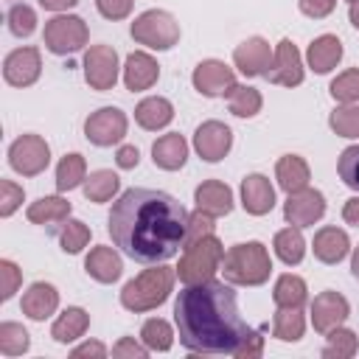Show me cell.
<instances>
[{
    "instance_id": "obj_27",
    "label": "cell",
    "mask_w": 359,
    "mask_h": 359,
    "mask_svg": "<svg viewBox=\"0 0 359 359\" xmlns=\"http://www.w3.org/2000/svg\"><path fill=\"white\" fill-rule=\"evenodd\" d=\"M275 180L278 185L286 191V194H294L300 188L309 185L311 180V171H309V163L300 157V154H283L275 165Z\"/></svg>"
},
{
    "instance_id": "obj_43",
    "label": "cell",
    "mask_w": 359,
    "mask_h": 359,
    "mask_svg": "<svg viewBox=\"0 0 359 359\" xmlns=\"http://www.w3.org/2000/svg\"><path fill=\"white\" fill-rule=\"evenodd\" d=\"M337 171H339V180H342L351 191H359V143H356V146H348V149L339 154Z\"/></svg>"
},
{
    "instance_id": "obj_10",
    "label": "cell",
    "mask_w": 359,
    "mask_h": 359,
    "mask_svg": "<svg viewBox=\"0 0 359 359\" xmlns=\"http://www.w3.org/2000/svg\"><path fill=\"white\" fill-rule=\"evenodd\" d=\"M84 81L104 93V90H112L115 81H118V53L112 45H90L87 53H84Z\"/></svg>"
},
{
    "instance_id": "obj_18",
    "label": "cell",
    "mask_w": 359,
    "mask_h": 359,
    "mask_svg": "<svg viewBox=\"0 0 359 359\" xmlns=\"http://www.w3.org/2000/svg\"><path fill=\"white\" fill-rule=\"evenodd\" d=\"M241 205L250 216H266L275 208V188L264 174H247L241 180Z\"/></svg>"
},
{
    "instance_id": "obj_33",
    "label": "cell",
    "mask_w": 359,
    "mask_h": 359,
    "mask_svg": "<svg viewBox=\"0 0 359 359\" xmlns=\"http://www.w3.org/2000/svg\"><path fill=\"white\" fill-rule=\"evenodd\" d=\"M306 331V317L300 309H283L278 306L275 317H272V337L280 342H297Z\"/></svg>"
},
{
    "instance_id": "obj_44",
    "label": "cell",
    "mask_w": 359,
    "mask_h": 359,
    "mask_svg": "<svg viewBox=\"0 0 359 359\" xmlns=\"http://www.w3.org/2000/svg\"><path fill=\"white\" fill-rule=\"evenodd\" d=\"M213 216L210 213H205V210H194V213H188V224H185V244H191V241H199V238H205V236H213Z\"/></svg>"
},
{
    "instance_id": "obj_50",
    "label": "cell",
    "mask_w": 359,
    "mask_h": 359,
    "mask_svg": "<svg viewBox=\"0 0 359 359\" xmlns=\"http://www.w3.org/2000/svg\"><path fill=\"white\" fill-rule=\"evenodd\" d=\"M149 353V348L146 345H140V342H135L132 337H121L118 339V345L112 348V356H132V359H143Z\"/></svg>"
},
{
    "instance_id": "obj_35",
    "label": "cell",
    "mask_w": 359,
    "mask_h": 359,
    "mask_svg": "<svg viewBox=\"0 0 359 359\" xmlns=\"http://www.w3.org/2000/svg\"><path fill=\"white\" fill-rule=\"evenodd\" d=\"M81 188H84L87 202H109V199L118 194L121 180H118L115 171H109V168H98V171H93V174L84 180Z\"/></svg>"
},
{
    "instance_id": "obj_3",
    "label": "cell",
    "mask_w": 359,
    "mask_h": 359,
    "mask_svg": "<svg viewBox=\"0 0 359 359\" xmlns=\"http://www.w3.org/2000/svg\"><path fill=\"white\" fill-rule=\"evenodd\" d=\"M174 275H177V269H171L165 264H151V269H143L137 278H132L121 289V306L135 314L163 306L174 289Z\"/></svg>"
},
{
    "instance_id": "obj_45",
    "label": "cell",
    "mask_w": 359,
    "mask_h": 359,
    "mask_svg": "<svg viewBox=\"0 0 359 359\" xmlns=\"http://www.w3.org/2000/svg\"><path fill=\"white\" fill-rule=\"evenodd\" d=\"M20 283H22V272H20V266H17L14 261L3 258V261H0V300H3V303L11 300L14 292L20 289Z\"/></svg>"
},
{
    "instance_id": "obj_20",
    "label": "cell",
    "mask_w": 359,
    "mask_h": 359,
    "mask_svg": "<svg viewBox=\"0 0 359 359\" xmlns=\"http://www.w3.org/2000/svg\"><path fill=\"white\" fill-rule=\"evenodd\" d=\"M20 309H22V314L28 320H36V323L48 320L59 309V292H56V286L53 283H45V280L31 283L25 289V294H22Z\"/></svg>"
},
{
    "instance_id": "obj_47",
    "label": "cell",
    "mask_w": 359,
    "mask_h": 359,
    "mask_svg": "<svg viewBox=\"0 0 359 359\" xmlns=\"http://www.w3.org/2000/svg\"><path fill=\"white\" fill-rule=\"evenodd\" d=\"M261 353H264V337H261V331H252V328H250V334L241 339V345L233 351L236 359H258Z\"/></svg>"
},
{
    "instance_id": "obj_30",
    "label": "cell",
    "mask_w": 359,
    "mask_h": 359,
    "mask_svg": "<svg viewBox=\"0 0 359 359\" xmlns=\"http://www.w3.org/2000/svg\"><path fill=\"white\" fill-rule=\"evenodd\" d=\"M272 247H275V255L286 266H297L303 261V255H306V238H303L300 227H294V224L278 230L275 238H272Z\"/></svg>"
},
{
    "instance_id": "obj_12",
    "label": "cell",
    "mask_w": 359,
    "mask_h": 359,
    "mask_svg": "<svg viewBox=\"0 0 359 359\" xmlns=\"http://www.w3.org/2000/svg\"><path fill=\"white\" fill-rule=\"evenodd\" d=\"M303 59H300V50L294 48L292 39H280L275 45V53H272V65L266 70V81L269 84H280V87H297L303 81Z\"/></svg>"
},
{
    "instance_id": "obj_42",
    "label": "cell",
    "mask_w": 359,
    "mask_h": 359,
    "mask_svg": "<svg viewBox=\"0 0 359 359\" xmlns=\"http://www.w3.org/2000/svg\"><path fill=\"white\" fill-rule=\"evenodd\" d=\"M6 22H8V31H11L14 36L25 39V36H31V34L36 31V11H34L31 6H25V3H17V6L8 8Z\"/></svg>"
},
{
    "instance_id": "obj_38",
    "label": "cell",
    "mask_w": 359,
    "mask_h": 359,
    "mask_svg": "<svg viewBox=\"0 0 359 359\" xmlns=\"http://www.w3.org/2000/svg\"><path fill=\"white\" fill-rule=\"evenodd\" d=\"M31 345L28 331L20 323H0V353L3 356H20Z\"/></svg>"
},
{
    "instance_id": "obj_37",
    "label": "cell",
    "mask_w": 359,
    "mask_h": 359,
    "mask_svg": "<svg viewBox=\"0 0 359 359\" xmlns=\"http://www.w3.org/2000/svg\"><path fill=\"white\" fill-rule=\"evenodd\" d=\"M356 348H359L356 334H353L351 328L337 325V328L328 331V345L323 348V356H325V359H334V356H337V359H348V356L356 353Z\"/></svg>"
},
{
    "instance_id": "obj_32",
    "label": "cell",
    "mask_w": 359,
    "mask_h": 359,
    "mask_svg": "<svg viewBox=\"0 0 359 359\" xmlns=\"http://www.w3.org/2000/svg\"><path fill=\"white\" fill-rule=\"evenodd\" d=\"M87 180V160L79 154V151H70L59 160L56 165V191L65 194V191H73L79 185H84Z\"/></svg>"
},
{
    "instance_id": "obj_7",
    "label": "cell",
    "mask_w": 359,
    "mask_h": 359,
    "mask_svg": "<svg viewBox=\"0 0 359 359\" xmlns=\"http://www.w3.org/2000/svg\"><path fill=\"white\" fill-rule=\"evenodd\" d=\"M90 39V31H87V22L76 14H56L45 22V31H42V42L50 53L56 56H67V53H76L87 45Z\"/></svg>"
},
{
    "instance_id": "obj_21",
    "label": "cell",
    "mask_w": 359,
    "mask_h": 359,
    "mask_svg": "<svg viewBox=\"0 0 359 359\" xmlns=\"http://www.w3.org/2000/svg\"><path fill=\"white\" fill-rule=\"evenodd\" d=\"M194 202L199 210L210 213L213 219L216 216H227L233 210V191L230 185H224L222 180H205L196 185L194 191Z\"/></svg>"
},
{
    "instance_id": "obj_29",
    "label": "cell",
    "mask_w": 359,
    "mask_h": 359,
    "mask_svg": "<svg viewBox=\"0 0 359 359\" xmlns=\"http://www.w3.org/2000/svg\"><path fill=\"white\" fill-rule=\"evenodd\" d=\"M87 325H90V314H87L81 306H70V309H65V311L53 320L50 337H53L59 345H67V342H76L79 337H84Z\"/></svg>"
},
{
    "instance_id": "obj_22",
    "label": "cell",
    "mask_w": 359,
    "mask_h": 359,
    "mask_svg": "<svg viewBox=\"0 0 359 359\" xmlns=\"http://www.w3.org/2000/svg\"><path fill=\"white\" fill-rule=\"evenodd\" d=\"M151 160L163 171H180L188 160V143L180 132H168L151 143Z\"/></svg>"
},
{
    "instance_id": "obj_51",
    "label": "cell",
    "mask_w": 359,
    "mask_h": 359,
    "mask_svg": "<svg viewBox=\"0 0 359 359\" xmlns=\"http://www.w3.org/2000/svg\"><path fill=\"white\" fill-rule=\"evenodd\" d=\"M115 163H118V168H123V171L135 168V165L140 163V151H137V146H121L118 154H115Z\"/></svg>"
},
{
    "instance_id": "obj_25",
    "label": "cell",
    "mask_w": 359,
    "mask_h": 359,
    "mask_svg": "<svg viewBox=\"0 0 359 359\" xmlns=\"http://www.w3.org/2000/svg\"><path fill=\"white\" fill-rule=\"evenodd\" d=\"M339 59H342V42L334 34L317 36L306 50V62L314 73H331L339 65Z\"/></svg>"
},
{
    "instance_id": "obj_55",
    "label": "cell",
    "mask_w": 359,
    "mask_h": 359,
    "mask_svg": "<svg viewBox=\"0 0 359 359\" xmlns=\"http://www.w3.org/2000/svg\"><path fill=\"white\" fill-rule=\"evenodd\" d=\"M348 17H351V25L359 31V0H353V3H351V11H348Z\"/></svg>"
},
{
    "instance_id": "obj_5",
    "label": "cell",
    "mask_w": 359,
    "mask_h": 359,
    "mask_svg": "<svg viewBox=\"0 0 359 359\" xmlns=\"http://www.w3.org/2000/svg\"><path fill=\"white\" fill-rule=\"evenodd\" d=\"M222 258H224V247L216 236H205L199 241L185 244L182 258L177 264V275H180L182 286L213 280V275L222 269Z\"/></svg>"
},
{
    "instance_id": "obj_2",
    "label": "cell",
    "mask_w": 359,
    "mask_h": 359,
    "mask_svg": "<svg viewBox=\"0 0 359 359\" xmlns=\"http://www.w3.org/2000/svg\"><path fill=\"white\" fill-rule=\"evenodd\" d=\"M180 342L194 353H230L250 334L238 314L233 283L205 280L185 286L174 303Z\"/></svg>"
},
{
    "instance_id": "obj_34",
    "label": "cell",
    "mask_w": 359,
    "mask_h": 359,
    "mask_svg": "<svg viewBox=\"0 0 359 359\" xmlns=\"http://www.w3.org/2000/svg\"><path fill=\"white\" fill-rule=\"evenodd\" d=\"M261 107H264V98L250 84H233V90L227 93V109L236 118H252L261 112Z\"/></svg>"
},
{
    "instance_id": "obj_1",
    "label": "cell",
    "mask_w": 359,
    "mask_h": 359,
    "mask_svg": "<svg viewBox=\"0 0 359 359\" xmlns=\"http://www.w3.org/2000/svg\"><path fill=\"white\" fill-rule=\"evenodd\" d=\"M188 210L165 191L129 188L109 210L115 247L137 264H165L185 247Z\"/></svg>"
},
{
    "instance_id": "obj_53",
    "label": "cell",
    "mask_w": 359,
    "mask_h": 359,
    "mask_svg": "<svg viewBox=\"0 0 359 359\" xmlns=\"http://www.w3.org/2000/svg\"><path fill=\"white\" fill-rule=\"evenodd\" d=\"M342 219L353 227H359V196H351L345 205H342Z\"/></svg>"
},
{
    "instance_id": "obj_19",
    "label": "cell",
    "mask_w": 359,
    "mask_h": 359,
    "mask_svg": "<svg viewBox=\"0 0 359 359\" xmlns=\"http://www.w3.org/2000/svg\"><path fill=\"white\" fill-rule=\"evenodd\" d=\"M157 79H160V65H157L154 56H149L146 50H135V53L126 56V65H123L126 90H132V93L149 90V87H154Z\"/></svg>"
},
{
    "instance_id": "obj_16",
    "label": "cell",
    "mask_w": 359,
    "mask_h": 359,
    "mask_svg": "<svg viewBox=\"0 0 359 359\" xmlns=\"http://www.w3.org/2000/svg\"><path fill=\"white\" fill-rule=\"evenodd\" d=\"M348 314H351V306H348L345 294H339V292L328 289L311 300V325L320 334H328L331 328L342 325L348 320Z\"/></svg>"
},
{
    "instance_id": "obj_26",
    "label": "cell",
    "mask_w": 359,
    "mask_h": 359,
    "mask_svg": "<svg viewBox=\"0 0 359 359\" xmlns=\"http://www.w3.org/2000/svg\"><path fill=\"white\" fill-rule=\"evenodd\" d=\"M135 121H137V126H143L149 132H157V129H163L174 121V107L163 95H149L135 107Z\"/></svg>"
},
{
    "instance_id": "obj_28",
    "label": "cell",
    "mask_w": 359,
    "mask_h": 359,
    "mask_svg": "<svg viewBox=\"0 0 359 359\" xmlns=\"http://www.w3.org/2000/svg\"><path fill=\"white\" fill-rule=\"evenodd\" d=\"M25 216H28L31 224H59V222H67L70 219V202L62 194L39 196L36 202L28 205Z\"/></svg>"
},
{
    "instance_id": "obj_11",
    "label": "cell",
    "mask_w": 359,
    "mask_h": 359,
    "mask_svg": "<svg viewBox=\"0 0 359 359\" xmlns=\"http://www.w3.org/2000/svg\"><path fill=\"white\" fill-rule=\"evenodd\" d=\"M325 213V196L317 191V188H300L294 194L286 196L283 202V219L294 227H311L314 222H320Z\"/></svg>"
},
{
    "instance_id": "obj_31",
    "label": "cell",
    "mask_w": 359,
    "mask_h": 359,
    "mask_svg": "<svg viewBox=\"0 0 359 359\" xmlns=\"http://www.w3.org/2000/svg\"><path fill=\"white\" fill-rule=\"evenodd\" d=\"M309 297V289H306V280L300 275H280L275 280V289H272V300L275 306H283V309H300Z\"/></svg>"
},
{
    "instance_id": "obj_36",
    "label": "cell",
    "mask_w": 359,
    "mask_h": 359,
    "mask_svg": "<svg viewBox=\"0 0 359 359\" xmlns=\"http://www.w3.org/2000/svg\"><path fill=\"white\" fill-rule=\"evenodd\" d=\"M140 339H143V345L149 348V351H168L171 348V342H174V331H171V325L165 323V320H160V317H151V320H146L143 323V328H140Z\"/></svg>"
},
{
    "instance_id": "obj_46",
    "label": "cell",
    "mask_w": 359,
    "mask_h": 359,
    "mask_svg": "<svg viewBox=\"0 0 359 359\" xmlns=\"http://www.w3.org/2000/svg\"><path fill=\"white\" fill-rule=\"evenodd\" d=\"M22 185L11 182V180H0V216H11L20 205H22Z\"/></svg>"
},
{
    "instance_id": "obj_49",
    "label": "cell",
    "mask_w": 359,
    "mask_h": 359,
    "mask_svg": "<svg viewBox=\"0 0 359 359\" xmlns=\"http://www.w3.org/2000/svg\"><path fill=\"white\" fill-rule=\"evenodd\" d=\"M297 6H300V11H303L306 17L323 20V17H328V14L337 8V0H297Z\"/></svg>"
},
{
    "instance_id": "obj_4",
    "label": "cell",
    "mask_w": 359,
    "mask_h": 359,
    "mask_svg": "<svg viewBox=\"0 0 359 359\" xmlns=\"http://www.w3.org/2000/svg\"><path fill=\"white\" fill-rule=\"evenodd\" d=\"M227 283L233 286H261L269 280L272 272V258L261 241H247V244H233L224 258L222 269Z\"/></svg>"
},
{
    "instance_id": "obj_13",
    "label": "cell",
    "mask_w": 359,
    "mask_h": 359,
    "mask_svg": "<svg viewBox=\"0 0 359 359\" xmlns=\"http://www.w3.org/2000/svg\"><path fill=\"white\" fill-rule=\"evenodd\" d=\"M194 90L205 98H219V95H227L236 84V73L233 67H227L222 59H205L194 67Z\"/></svg>"
},
{
    "instance_id": "obj_56",
    "label": "cell",
    "mask_w": 359,
    "mask_h": 359,
    "mask_svg": "<svg viewBox=\"0 0 359 359\" xmlns=\"http://www.w3.org/2000/svg\"><path fill=\"white\" fill-rule=\"evenodd\" d=\"M351 272H353V278H359V247L351 255Z\"/></svg>"
},
{
    "instance_id": "obj_48",
    "label": "cell",
    "mask_w": 359,
    "mask_h": 359,
    "mask_svg": "<svg viewBox=\"0 0 359 359\" xmlns=\"http://www.w3.org/2000/svg\"><path fill=\"white\" fill-rule=\"evenodd\" d=\"M95 8L104 20H123L132 11V0H95Z\"/></svg>"
},
{
    "instance_id": "obj_17",
    "label": "cell",
    "mask_w": 359,
    "mask_h": 359,
    "mask_svg": "<svg viewBox=\"0 0 359 359\" xmlns=\"http://www.w3.org/2000/svg\"><path fill=\"white\" fill-rule=\"evenodd\" d=\"M272 48L264 36H250L241 45H236L233 50V65L238 67V73L255 79V76H266L269 65H272Z\"/></svg>"
},
{
    "instance_id": "obj_40",
    "label": "cell",
    "mask_w": 359,
    "mask_h": 359,
    "mask_svg": "<svg viewBox=\"0 0 359 359\" xmlns=\"http://www.w3.org/2000/svg\"><path fill=\"white\" fill-rule=\"evenodd\" d=\"M328 126L339 137H359V104H339L328 115Z\"/></svg>"
},
{
    "instance_id": "obj_57",
    "label": "cell",
    "mask_w": 359,
    "mask_h": 359,
    "mask_svg": "<svg viewBox=\"0 0 359 359\" xmlns=\"http://www.w3.org/2000/svg\"><path fill=\"white\" fill-rule=\"evenodd\" d=\"M348 3H353V0H348Z\"/></svg>"
},
{
    "instance_id": "obj_14",
    "label": "cell",
    "mask_w": 359,
    "mask_h": 359,
    "mask_svg": "<svg viewBox=\"0 0 359 359\" xmlns=\"http://www.w3.org/2000/svg\"><path fill=\"white\" fill-rule=\"evenodd\" d=\"M233 146V132L227 123L222 121H205L202 126H196L194 132V149L205 163H219L227 157Z\"/></svg>"
},
{
    "instance_id": "obj_24",
    "label": "cell",
    "mask_w": 359,
    "mask_h": 359,
    "mask_svg": "<svg viewBox=\"0 0 359 359\" xmlns=\"http://www.w3.org/2000/svg\"><path fill=\"white\" fill-rule=\"evenodd\" d=\"M84 269L98 283H115L121 278V272H123V261H121V255L112 247L101 244V247L90 250V255L84 258Z\"/></svg>"
},
{
    "instance_id": "obj_23",
    "label": "cell",
    "mask_w": 359,
    "mask_h": 359,
    "mask_svg": "<svg viewBox=\"0 0 359 359\" xmlns=\"http://www.w3.org/2000/svg\"><path fill=\"white\" fill-rule=\"evenodd\" d=\"M311 250H314V258L317 261H323V264H339L351 252V238L339 227H320L314 233Z\"/></svg>"
},
{
    "instance_id": "obj_41",
    "label": "cell",
    "mask_w": 359,
    "mask_h": 359,
    "mask_svg": "<svg viewBox=\"0 0 359 359\" xmlns=\"http://www.w3.org/2000/svg\"><path fill=\"white\" fill-rule=\"evenodd\" d=\"M59 244H62V250L70 252V255L81 252V250L90 244V227H87L84 222H79V219H67L65 227L59 230Z\"/></svg>"
},
{
    "instance_id": "obj_6",
    "label": "cell",
    "mask_w": 359,
    "mask_h": 359,
    "mask_svg": "<svg viewBox=\"0 0 359 359\" xmlns=\"http://www.w3.org/2000/svg\"><path fill=\"white\" fill-rule=\"evenodd\" d=\"M129 34L137 45H146L151 50H168L180 42V22L163 8H149L135 17Z\"/></svg>"
},
{
    "instance_id": "obj_15",
    "label": "cell",
    "mask_w": 359,
    "mask_h": 359,
    "mask_svg": "<svg viewBox=\"0 0 359 359\" xmlns=\"http://www.w3.org/2000/svg\"><path fill=\"white\" fill-rule=\"evenodd\" d=\"M42 73V56L39 48H17L3 62V79L11 87H31Z\"/></svg>"
},
{
    "instance_id": "obj_9",
    "label": "cell",
    "mask_w": 359,
    "mask_h": 359,
    "mask_svg": "<svg viewBox=\"0 0 359 359\" xmlns=\"http://www.w3.org/2000/svg\"><path fill=\"white\" fill-rule=\"evenodd\" d=\"M129 129V121H126V112L118 109V107H101L95 112L87 115L84 121V135L93 146H115L123 140Z\"/></svg>"
},
{
    "instance_id": "obj_39",
    "label": "cell",
    "mask_w": 359,
    "mask_h": 359,
    "mask_svg": "<svg viewBox=\"0 0 359 359\" xmlns=\"http://www.w3.org/2000/svg\"><path fill=\"white\" fill-rule=\"evenodd\" d=\"M331 98L337 104H359V67H351V70H342L331 87H328Z\"/></svg>"
},
{
    "instance_id": "obj_54",
    "label": "cell",
    "mask_w": 359,
    "mask_h": 359,
    "mask_svg": "<svg viewBox=\"0 0 359 359\" xmlns=\"http://www.w3.org/2000/svg\"><path fill=\"white\" fill-rule=\"evenodd\" d=\"M79 0H39V6L45 8V11H67V8H73Z\"/></svg>"
},
{
    "instance_id": "obj_8",
    "label": "cell",
    "mask_w": 359,
    "mask_h": 359,
    "mask_svg": "<svg viewBox=\"0 0 359 359\" xmlns=\"http://www.w3.org/2000/svg\"><path fill=\"white\" fill-rule=\"evenodd\" d=\"M50 163V146L39 135H20L8 146V165L22 177H36Z\"/></svg>"
},
{
    "instance_id": "obj_52",
    "label": "cell",
    "mask_w": 359,
    "mask_h": 359,
    "mask_svg": "<svg viewBox=\"0 0 359 359\" xmlns=\"http://www.w3.org/2000/svg\"><path fill=\"white\" fill-rule=\"evenodd\" d=\"M73 356L79 359V356H107V345L104 342H84V345H79V348H73Z\"/></svg>"
}]
</instances>
